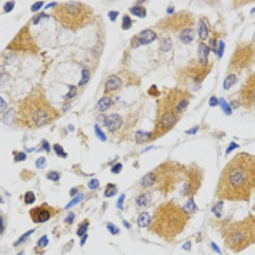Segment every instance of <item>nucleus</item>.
<instances>
[{
	"label": "nucleus",
	"mask_w": 255,
	"mask_h": 255,
	"mask_svg": "<svg viewBox=\"0 0 255 255\" xmlns=\"http://www.w3.org/2000/svg\"><path fill=\"white\" fill-rule=\"evenodd\" d=\"M255 189V157L245 152L230 161L221 173L217 187L219 198L247 201Z\"/></svg>",
	"instance_id": "1"
},
{
	"label": "nucleus",
	"mask_w": 255,
	"mask_h": 255,
	"mask_svg": "<svg viewBox=\"0 0 255 255\" xmlns=\"http://www.w3.org/2000/svg\"><path fill=\"white\" fill-rule=\"evenodd\" d=\"M188 220V213L177 204L169 203L156 209L151 228L159 236L172 238L180 233Z\"/></svg>",
	"instance_id": "2"
},
{
	"label": "nucleus",
	"mask_w": 255,
	"mask_h": 255,
	"mask_svg": "<svg viewBox=\"0 0 255 255\" xmlns=\"http://www.w3.org/2000/svg\"><path fill=\"white\" fill-rule=\"evenodd\" d=\"M225 247L234 252H240L255 242V219L234 221L225 225L222 230Z\"/></svg>",
	"instance_id": "3"
},
{
	"label": "nucleus",
	"mask_w": 255,
	"mask_h": 255,
	"mask_svg": "<svg viewBox=\"0 0 255 255\" xmlns=\"http://www.w3.org/2000/svg\"><path fill=\"white\" fill-rule=\"evenodd\" d=\"M21 114L25 124L30 128L46 125L56 117L55 110L39 94L26 98L22 106Z\"/></svg>",
	"instance_id": "4"
},
{
	"label": "nucleus",
	"mask_w": 255,
	"mask_h": 255,
	"mask_svg": "<svg viewBox=\"0 0 255 255\" xmlns=\"http://www.w3.org/2000/svg\"><path fill=\"white\" fill-rule=\"evenodd\" d=\"M86 5L81 3H66L61 5L56 9L57 19L63 26L74 28L78 27L89 17Z\"/></svg>",
	"instance_id": "5"
},
{
	"label": "nucleus",
	"mask_w": 255,
	"mask_h": 255,
	"mask_svg": "<svg viewBox=\"0 0 255 255\" xmlns=\"http://www.w3.org/2000/svg\"><path fill=\"white\" fill-rule=\"evenodd\" d=\"M159 115L160 117L158 118L155 130L156 136L162 135L169 131L177 123L180 117L166 100H164L163 105L161 106Z\"/></svg>",
	"instance_id": "6"
},
{
	"label": "nucleus",
	"mask_w": 255,
	"mask_h": 255,
	"mask_svg": "<svg viewBox=\"0 0 255 255\" xmlns=\"http://www.w3.org/2000/svg\"><path fill=\"white\" fill-rule=\"evenodd\" d=\"M165 100L170 105V106L175 111V112L179 116H180L186 111L189 105L190 96L186 92L175 89L169 94Z\"/></svg>",
	"instance_id": "7"
},
{
	"label": "nucleus",
	"mask_w": 255,
	"mask_h": 255,
	"mask_svg": "<svg viewBox=\"0 0 255 255\" xmlns=\"http://www.w3.org/2000/svg\"><path fill=\"white\" fill-rule=\"evenodd\" d=\"M246 106H255V74L251 76L241 91V101Z\"/></svg>",
	"instance_id": "8"
},
{
	"label": "nucleus",
	"mask_w": 255,
	"mask_h": 255,
	"mask_svg": "<svg viewBox=\"0 0 255 255\" xmlns=\"http://www.w3.org/2000/svg\"><path fill=\"white\" fill-rule=\"evenodd\" d=\"M30 214L35 223H43L51 218V208L44 205L36 207L31 210Z\"/></svg>",
	"instance_id": "9"
},
{
	"label": "nucleus",
	"mask_w": 255,
	"mask_h": 255,
	"mask_svg": "<svg viewBox=\"0 0 255 255\" xmlns=\"http://www.w3.org/2000/svg\"><path fill=\"white\" fill-rule=\"evenodd\" d=\"M105 125L110 132H115L121 128L122 124V118L117 113H112L105 118Z\"/></svg>",
	"instance_id": "10"
},
{
	"label": "nucleus",
	"mask_w": 255,
	"mask_h": 255,
	"mask_svg": "<svg viewBox=\"0 0 255 255\" xmlns=\"http://www.w3.org/2000/svg\"><path fill=\"white\" fill-rule=\"evenodd\" d=\"M137 40H138V43L141 45H147V44H150L151 43H152L153 41H155L156 39V34L155 32H153L151 29H146V30H143L142 32H140L137 37H135Z\"/></svg>",
	"instance_id": "11"
},
{
	"label": "nucleus",
	"mask_w": 255,
	"mask_h": 255,
	"mask_svg": "<svg viewBox=\"0 0 255 255\" xmlns=\"http://www.w3.org/2000/svg\"><path fill=\"white\" fill-rule=\"evenodd\" d=\"M122 86V80L118 78L116 75H112L110 76L106 82V85H105V92L106 93H110V92H113V91L117 90L119 88H121Z\"/></svg>",
	"instance_id": "12"
},
{
	"label": "nucleus",
	"mask_w": 255,
	"mask_h": 255,
	"mask_svg": "<svg viewBox=\"0 0 255 255\" xmlns=\"http://www.w3.org/2000/svg\"><path fill=\"white\" fill-rule=\"evenodd\" d=\"M209 54V49L205 43H200L198 47L199 61L201 64L206 65L208 63V57Z\"/></svg>",
	"instance_id": "13"
},
{
	"label": "nucleus",
	"mask_w": 255,
	"mask_h": 255,
	"mask_svg": "<svg viewBox=\"0 0 255 255\" xmlns=\"http://www.w3.org/2000/svg\"><path fill=\"white\" fill-rule=\"evenodd\" d=\"M195 39V32L192 29H185L180 32V39L181 40V42L183 43L186 44H189L191 43Z\"/></svg>",
	"instance_id": "14"
},
{
	"label": "nucleus",
	"mask_w": 255,
	"mask_h": 255,
	"mask_svg": "<svg viewBox=\"0 0 255 255\" xmlns=\"http://www.w3.org/2000/svg\"><path fill=\"white\" fill-rule=\"evenodd\" d=\"M156 180V174L154 173H148L147 174H146L144 177L142 178L141 180V186L144 188H149V187H151L155 184V182Z\"/></svg>",
	"instance_id": "15"
},
{
	"label": "nucleus",
	"mask_w": 255,
	"mask_h": 255,
	"mask_svg": "<svg viewBox=\"0 0 255 255\" xmlns=\"http://www.w3.org/2000/svg\"><path fill=\"white\" fill-rule=\"evenodd\" d=\"M151 218L150 216V214L146 212H144L142 213L139 214L138 220H137V223L139 227H146L148 225L151 224Z\"/></svg>",
	"instance_id": "16"
},
{
	"label": "nucleus",
	"mask_w": 255,
	"mask_h": 255,
	"mask_svg": "<svg viewBox=\"0 0 255 255\" xmlns=\"http://www.w3.org/2000/svg\"><path fill=\"white\" fill-rule=\"evenodd\" d=\"M111 104H112V99L108 97H103L97 102L96 107L99 112H105L110 107Z\"/></svg>",
	"instance_id": "17"
},
{
	"label": "nucleus",
	"mask_w": 255,
	"mask_h": 255,
	"mask_svg": "<svg viewBox=\"0 0 255 255\" xmlns=\"http://www.w3.org/2000/svg\"><path fill=\"white\" fill-rule=\"evenodd\" d=\"M130 13L139 18H145L146 16V9L143 6H134L129 9Z\"/></svg>",
	"instance_id": "18"
},
{
	"label": "nucleus",
	"mask_w": 255,
	"mask_h": 255,
	"mask_svg": "<svg viewBox=\"0 0 255 255\" xmlns=\"http://www.w3.org/2000/svg\"><path fill=\"white\" fill-rule=\"evenodd\" d=\"M151 138V133H146L142 131H138L135 134V139L137 144H142Z\"/></svg>",
	"instance_id": "19"
},
{
	"label": "nucleus",
	"mask_w": 255,
	"mask_h": 255,
	"mask_svg": "<svg viewBox=\"0 0 255 255\" xmlns=\"http://www.w3.org/2000/svg\"><path fill=\"white\" fill-rule=\"evenodd\" d=\"M198 34L202 40H206L208 38V31L205 23L203 21H200L198 24Z\"/></svg>",
	"instance_id": "20"
},
{
	"label": "nucleus",
	"mask_w": 255,
	"mask_h": 255,
	"mask_svg": "<svg viewBox=\"0 0 255 255\" xmlns=\"http://www.w3.org/2000/svg\"><path fill=\"white\" fill-rule=\"evenodd\" d=\"M15 110L14 109H11V110H9L7 112H5L4 114V117H3V121L5 122V124L7 125H10L12 124V122L14 121V117H15Z\"/></svg>",
	"instance_id": "21"
},
{
	"label": "nucleus",
	"mask_w": 255,
	"mask_h": 255,
	"mask_svg": "<svg viewBox=\"0 0 255 255\" xmlns=\"http://www.w3.org/2000/svg\"><path fill=\"white\" fill-rule=\"evenodd\" d=\"M236 78H237V77H236L235 74H230L229 76L225 78V82H224V88H225V89L227 90V89H230V87H232V85L236 82Z\"/></svg>",
	"instance_id": "22"
},
{
	"label": "nucleus",
	"mask_w": 255,
	"mask_h": 255,
	"mask_svg": "<svg viewBox=\"0 0 255 255\" xmlns=\"http://www.w3.org/2000/svg\"><path fill=\"white\" fill-rule=\"evenodd\" d=\"M89 78H90V72H89V71L87 69H83L82 71V78L79 81L78 85V86L85 85L87 82L89 81Z\"/></svg>",
	"instance_id": "23"
},
{
	"label": "nucleus",
	"mask_w": 255,
	"mask_h": 255,
	"mask_svg": "<svg viewBox=\"0 0 255 255\" xmlns=\"http://www.w3.org/2000/svg\"><path fill=\"white\" fill-rule=\"evenodd\" d=\"M172 47V41L169 38H165L162 39L160 43V49L163 51H169Z\"/></svg>",
	"instance_id": "24"
},
{
	"label": "nucleus",
	"mask_w": 255,
	"mask_h": 255,
	"mask_svg": "<svg viewBox=\"0 0 255 255\" xmlns=\"http://www.w3.org/2000/svg\"><path fill=\"white\" fill-rule=\"evenodd\" d=\"M117 192V186L113 185V184H108L106 188V190H105V196H107V197H111V196H112L116 194Z\"/></svg>",
	"instance_id": "25"
},
{
	"label": "nucleus",
	"mask_w": 255,
	"mask_h": 255,
	"mask_svg": "<svg viewBox=\"0 0 255 255\" xmlns=\"http://www.w3.org/2000/svg\"><path fill=\"white\" fill-rule=\"evenodd\" d=\"M184 208V210H185L187 213H190L194 212L195 210H196V204H195L194 201H193L192 199H190V200L187 201V203L185 204V206H184V208Z\"/></svg>",
	"instance_id": "26"
},
{
	"label": "nucleus",
	"mask_w": 255,
	"mask_h": 255,
	"mask_svg": "<svg viewBox=\"0 0 255 255\" xmlns=\"http://www.w3.org/2000/svg\"><path fill=\"white\" fill-rule=\"evenodd\" d=\"M136 204L140 208H144L148 204V199L146 194H141L136 199Z\"/></svg>",
	"instance_id": "27"
},
{
	"label": "nucleus",
	"mask_w": 255,
	"mask_h": 255,
	"mask_svg": "<svg viewBox=\"0 0 255 255\" xmlns=\"http://www.w3.org/2000/svg\"><path fill=\"white\" fill-rule=\"evenodd\" d=\"M83 197H84V195L83 194H78L76 197H74V198L65 206V209H69V208H72L75 205H77L78 203H80L82 199H83Z\"/></svg>",
	"instance_id": "28"
},
{
	"label": "nucleus",
	"mask_w": 255,
	"mask_h": 255,
	"mask_svg": "<svg viewBox=\"0 0 255 255\" xmlns=\"http://www.w3.org/2000/svg\"><path fill=\"white\" fill-rule=\"evenodd\" d=\"M132 26V21L129 15H123L122 22V28L123 30H129Z\"/></svg>",
	"instance_id": "29"
},
{
	"label": "nucleus",
	"mask_w": 255,
	"mask_h": 255,
	"mask_svg": "<svg viewBox=\"0 0 255 255\" xmlns=\"http://www.w3.org/2000/svg\"><path fill=\"white\" fill-rule=\"evenodd\" d=\"M54 151H55L56 155L60 157H62V158H65L67 156V154L65 153V151L63 150V148L61 146L58 145V144H55L54 145Z\"/></svg>",
	"instance_id": "30"
},
{
	"label": "nucleus",
	"mask_w": 255,
	"mask_h": 255,
	"mask_svg": "<svg viewBox=\"0 0 255 255\" xmlns=\"http://www.w3.org/2000/svg\"><path fill=\"white\" fill-rule=\"evenodd\" d=\"M36 200V196H35L34 193L32 191H27L25 194L24 196V201L26 204H32Z\"/></svg>",
	"instance_id": "31"
},
{
	"label": "nucleus",
	"mask_w": 255,
	"mask_h": 255,
	"mask_svg": "<svg viewBox=\"0 0 255 255\" xmlns=\"http://www.w3.org/2000/svg\"><path fill=\"white\" fill-rule=\"evenodd\" d=\"M220 103L221 107L223 109V111L225 112V114L230 115L231 113V109H230V106H229V104L225 101L224 98H221L220 99Z\"/></svg>",
	"instance_id": "32"
},
{
	"label": "nucleus",
	"mask_w": 255,
	"mask_h": 255,
	"mask_svg": "<svg viewBox=\"0 0 255 255\" xmlns=\"http://www.w3.org/2000/svg\"><path fill=\"white\" fill-rule=\"evenodd\" d=\"M95 134H96V136L99 138V139H100L101 141H106V134L103 133V131L100 129V128H99L97 124H95Z\"/></svg>",
	"instance_id": "33"
},
{
	"label": "nucleus",
	"mask_w": 255,
	"mask_h": 255,
	"mask_svg": "<svg viewBox=\"0 0 255 255\" xmlns=\"http://www.w3.org/2000/svg\"><path fill=\"white\" fill-rule=\"evenodd\" d=\"M35 230H28L27 232H26V233H24L23 235H22L21 237L18 239V241H16V242H15L14 243V245L15 246H17V245H19V244H21V243H22L23 242H25L26 240V238L28 237L30 235H32V234L34 232Z\"/></svg>",
	"instance_id": "34"
},
{
	"label": "nucleus",
	"mask_w": 255,
	"mask_h": 255,
	"mask_svg": "<svg viewBox=\"0 0 255 255\" xmlns=\"http://www.w3.org/2000/svg\"><path fill=\"white\" fill-rule=\"evenodd\" d=\"M68 87H69L70 90L68 92V94L65 95V99H72V98H73L74 96L77 95L78 89H77V87L73 86V85H69Z\"/></svg>",
	"instance_id": "35"
},
{
	"label": "nucleus",
	"mask_w": 255,
	"mask_h": 255,
	"mask_svg": "<svg viewBox=\"0 0 255 255\" xmlns=\"http://www.w3.org/2000/svg\"><path fill=\"white\" fill-rule=\"evenodd\" d=\"M47 179L49 180H52V181H58L60 180V174L59 173H57L55 171H51V172H49L47 173Z\"/></svg>",
	"instance_id": "36"
},
{
	"label": "nucleus",
	"mask_w": 255,
	"mask_h": 255,
	"mask_svg": "<svg viewBox=\"0 0 255 255\" xmlns=\"http://www.w3.org/2000/svg\"><path fill=\"white\" fill-rule=\"evenodd\" d=\"M88 227H89V223H83V224H82V225H80V226H79V228H78V231H77L78 236H79V237H82V236H83V235L85 234V232L87 231Z\"/></svg>",
	"instance_id": "37"
},
{
	"label": "nucleus",
	"mask_w": 255,
	"mask_h": 255,
	"mask_svg": "<svg viewBox=\"0 0 255 255\" xmlns=\"http://www.w3.org/2000/svg\"><path fill=\"white\" fill-rule=\"evenodd\" d=\"M88 186H89V188L91 189V190H96V189H98L99 186V180H96V179H92L88 183Z\"/></svg>",
	"instance_id": "38"
},
{
	"label": "nucleus",
	"mask_w": 255,
	"mask_h": 255,
	"mask_svg": "<svg viewBox=\"0 0 255 255\" xmlns=\"http://www.w3.org/2000/svg\"><path fill=\"white\" fill-rule=\"evenodd\" d=\"M35 165H36V167L38 169H43L44 166L46 165V159H45V157L41 156V157L38 158L37 161H36V163H35Z\"/></svg>",
	"instance_id": "39"
},
{
	"label": "nucleus",
	"mask_w": 255,
	"mask_h": 255,
	"mask_svg": "<svg viewBox=\"0 0 255 255\" xmlns=\"http://www.w3.org/2000/svg\"><path fill=\"white\" fill-rule=\"evenodd\" d=\"M14 7H15V2H14V1H9V2H7L5 5V6H4V10H5L6 13H8V12L12 11Z\"/></svg>",
	"instance_id": "40"
},
{
	"label": "nucleus",
	"mask_w": 255,
	"mask_h": 255,
	"mask_svg": "<svg viewBox=\"0 0 255 255\" xmlns=\"http://www.w3.org/2000/svg\"><path fill=\"white\" fill-rule=\"evenodd\" d=\"M48 243H49V239H48L47 236H43V237L39 240V242H38V246L44 247L47 246Z\"/></svg>",
	"instance_id": "41"
},
{
	"label": "nucleus",
	"mask_w": 255,
	"mask_h": 255,
	"mask_svg": "<svg viewBox=\"0 0 255 255\" xmlns=\"http://www.w3.org/2000/svg\"><path fill=\"white\" fill-rule=\"evenodd\" d=\"M43 4H44V3H43V1H39V2L35 3V4H33V5H32V7H31V10H32V12H36V11H38V10H39V9L43 7Z\"/></svg>",
	"instance_id": "42"
},
{
	"label": "nucleus",
	"mask_w": 255,
	"mask_h": 255,
	"mask_svg": "<svg viewBox=\"0 0 255 255\" xmlns=\"http://www.w3.org/2000/svg\"><path fill=\"white\" fill-rule=\"evenodd\" d=\"M107 229L110 231V233L112 235H117L119 232V229L117 228L116 225H114L113 224H108L107 225Z\"/></svg>",
	"instance_id": "43"
},
{
	"label": "nucleus",
	"mask_w": 255,
	"mask_h": 255,
	"mask_svg": "<svg viewBox=\"0 0 255 255\" xmlns=\"http://www.w3.org/2000/svg\"><path fill=\"white\" fill-rule=\"evenodd\" d=\"M119 15V12L118 11H114V10H112L108 12V17L109 19L111 20V22H115L117 21V17Z\"/></svg>",
	"instance_id": "44"
},
{
	"label": "nucleus",
	"mask_w": 255,
	"mask_h": 255,
	"mask_svg": "<svg viewBox=\"0 0 255 255\" xmlns=\"http://www.w3.org/2000/svg\"><path fill=\"white\" fill-rule=\"evenodd\" d=\"M26 158V155L25 152H18L17 155L15 157V162H22V161H25Z\"/></svg>",
	"instance_id": "45"
},
{
	"label": "nucleus",
	"mask_w": 255,
	"mask_h": 255,
	"mask_svg": "<svg viewBox=\"0 0 255 255\" xmlns=\"http://www.w3.org/2000/svg\"><path fill=\"white\" fill-rule=\"evenodd\" d=\"M122 169V163H117V164H115L112 168L111 171H112V173H118L121 171Z\"/></svg>",
	"instance_id": "46"
},
{
	"label": "nucleus",
	"mask_w": 255,
	"mask_h": 255,
	"mask_svg": "<svg viewBox=\"0 0 255 255\" xmlns=\"http://www.w3.org/2000/svg\"><path fill=\"white\" fill-rule=\"evenodd\" d=\"M124 199H125V195L122 194L121 195V196L118 198V200H117V208H120V209H122V208H123V203H124Z\"/></svg>",
	"instance_id": "47"
},
{
	"label": "nucleus",
	"mask_w": 255,
	"mask_h": 255,
	"mask_svg": "<svg viewBox=\"0 0 255 255\" xmlns=\"http://www.w3.org/2000/svg\"><path fill=\"white\" fill-rule=\"evenodd\" d=\"M42 16H46V15L44 13H41L39 14V15H37V16H35L34 18H33V23H34L35 25H37L38 23L39 22V21H40V19L42 18Z\"/></svg>",
	"instance_id": "48"
},
{
	"label": "nucleus",
	"mask_w": 255,
	"mask_h": 255,
	"mask_svg": "<svg viewBox=\"0 0 255 255\" xmlns=\"http://www.w3.org/2000/svg\"><path fill=\"white\" fill-rule=\"evenodd\" d=\"M74 218H75V214L72 213H70L69 215H68V216L65 218V222H67V223H69V224H72V223L73 222Z\"/></svg>",
	"instance_id": "49"
},
{
	"label": "nucleus",
	"mask_w": 255,
	"mask_h": 255,
	"mask_svg": "<svg viewBox=\"0 0 255 255\" xmlns=\"http://www.w3.org/2000/svg\"><path fill=\"white\" fill-rule=\"evenodd\" d=\"M0 100H1V112L4 113L5 112V109H6V107H7V104H6V102L5 101V99H3L2 97L0 98Z\"/></svg>",
	"instance_id": "50"
},
{
	"label": "nucleus",
	"mask_w": 255,
	"mask_h": 255,
	"mask_svg": "<svg viewBox=\"0 0 255 255\" xmlns=\"http://www.w3.org/2000/svg\"><path fill=\"white\" fill-rule=\"evenodd\" d=\"M237 147H238V145H237L236 143H230V146L228 147V149L226 150V153L228 154V153H230L231 151H233L235 148H237Z\"/></svg>",
	"instance_id": "51"
},
{
	"label": "nucleus",
	"mask_w": 255,
	"mask_h": 255,
	"mask_svg": "<svg viewBox=\"0 0 255 255\" xmlns=\"http://www.w3.org/2000/svg\"><path fill=\"white\" fill-rule=\"evenodd\" d=\"M218 103H219V102H218V100H217V99L214 96L211 97V99L209 100V105H210L211 106H216Z\"/></svg>",
	"instance_id": "52"
},
{
	"label": "nucleus",
	"mask_w": 255,
	"mask_h": 255,
	"mask_svg": "<svg viewBox=\"0 0 255 255\" xmlns=\"http://www.w3.org/2000/svg\"><path fill=\"white\" fill-rule=\"evenodd\" d=\"M43 149H44V150H45L46 151H48V152L50 151V146H49V144L47 141H45V140H44V141H43Z\"/></svg>",
	"instance_id": "53"
},
{
	"label": "nucleus",
	"mask_w": 255,
	"mask_h": 255,
	"mask_svg": "<svg viewBox=\"0 0 255 255\" xmlns=\"http://www.w3.org/2000/svg\"><path fill=\"white\" fill-rule=\"evenodd\" d=\"M220 56H222V55H223V50H224V48H225V44H224V43L223 42H220Z\"/></svg>",
	"instance_id": "54"
},
{
	"label": "nucleus",
	"mask_w": 255,
	"mask_h": 255,
	"mask_svg": "<svg viewBox=\"0 0 255 255\" xmlns=\"http://www.w3.org/2000/svg\"><path fill=\"white\" fill-rule=\"evenodd\" d=\"M198 130V127H196V129H191L190 130L186 131V134H196V132Z\"/></svg>",
	"instance_id": "55"
},
{
	"label": "nucleus",
	"mask_w": 255,
	"mask_h": 255,
	"mask_svg": "<svg viewBox=\"0 0 255 255\" xmlns=\"http://www.w3.org/2000/svg\"><path fill=\"white\" fill-rule=\"evenodd\" d=\"M57 3L56 2H53V3H50L49 5H48L46 7H45V9H49V8H50V7H53V6H55V5H56Z\"/></svg>",
	"instance_id": "56"
},
{
	"label": "nucleus",
	"mask_w": 255,
	"mask_h": 255,
	"mask_svg": "<svg viewBox=\"0 0 255 255\" xmlns=\"http://www.w3.org/2000/svg\"><path fill=\"white\" fill-rule=\"evenodd\" d=\"M190 242H188V244H187V243H186V244H185V245L183 246V248H184V249H186V247H188V250H189V249H190Z\"/></svg>",
	"instance_id": "57"
},
{
	"label": "nucleus",
	"mask_w": 255,
	"mask_h": 255,
	"mask_svg": "<svg viewBox=\"0 0 255 255\" xmlns=\"http://www.w3.org/2000/svg\"><path fill=\"white\" fill-rule=\"evenodd\" d=\"M3 223H4V220H3V218L1 217V234H3V230H4V225H3Z\"/></svg>",
	"instance_id": "58"
},
{
	"label": "nucleus",
	"mask_w": 255,
	"mask_h": 255,
	"mask_svg": "<svg viewBox=\"0 0 255 255\" xmlns=\"http://www.w3.org/2000/svg\"><path fill=\"white\" fill-rule=\"evenodd\" d=\"M212 246H213V248L215 247V250H216L217 252H219V253H221L220 251V249L218 248V247L216 246V244H214V243H212Z\"/></svg>",
	"instance_id": "59"
},
{
	"label": "nucleus",
	"mask_w": 255,
	"mask_h": 255,
	"mask_svg": "<svg viewBox=\"0 0 255 255\" xmlns=\"http://www.w3.org/2000/svg\"><path fill=\"white\" fill-rule=\"evenodd\" d=\"M123 225H125V226H127V228H129V229L130 228V225L128 223V222H127V221L123 220Z\"/></svg>",
	"instance_id": "60"
},
{
	"label": "nucleus",
	"mask_w": 255,
	"mask_h": 255,
	"mask_svg": "<svg viewBox=\"0 0 255 255\" xmlns=\"http://www.w3.org/2000/svg\"><path fill=\"white\" fill-rule=\"evenodd\" d=\"M86 238H87V235L86 234H85V237H84L82 238V242H81V245H83V244H84V242H85V241H86Z\"/></svg>",
	"instance_id": "61"
},
{
	"label": "nucleus",
	"mask_w": 255,
	"mask_h": 255,
	"mask_svg": "<svg viewBox=\"0 0 255 255\" xmlns=\"http://www.w3.org/2000/svg\"><path fill=\"white\" fill-rule=\"evenodd\" d=\"M152 148V146H150V147H147V148H145L144 150L142 151V153H144V152H146V151H148L150 149H151Z\"/></svg>",
	"instance_id": "62"
},
{
	"label": "nucleus",
	"mask_w": 255,
	"mask_h": 255,
	"mask_svg": "<svg viewBox=\"0 0 255 255\" xmlns=\"http://www.w3.org/2000/svg\"><path fill=\"white\" fill-rule=\"evenodd\" d=\"M78 191V190L77 189H73L72 190H71V195H74L76 192Z\"/></svg>",
	"instance_id": "63"
},
{
	"label": "nucleus",
	"mask_w": 255,
	"mask_h": 255,
	"mask_svg": "<svg viewBox=\"0 0 255 255\" xmlns=\"http://www.w3.org/2000/svg\"><path fill=\"white\" fill-rule=\"evenodd\" d=\"M22 254H23V252H21V253H19L17 255H22Z\"/></svg>",
	"instance_id": "64"
}]
</instances>
